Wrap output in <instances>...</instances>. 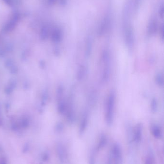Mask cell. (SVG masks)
Instances as JSON below:
<instances>
[{
    "mask_svg": "<svg viewBox=\"0 0 164 164\" xmlns=\"http://www.w3.org/2000/svg\"><path fill=\"white\" fill-rule=\"evenodd\" d=\"M101 61L103 67L101 72V82L103 84H106L109 80L111 74V56L108 49L103 50L101 54Z\"/></svg>",
    "mask_w": 164,
    "mask_h": 164,
    "instance_id": "obj_1",
    "label": "cell"
},
{
    "mask_svg": "<svg viewBox=\"0 0 164 164\" xmlns=\"http://www.w3.org/2000/svg\"><path fill=\"white\" fill-rule=\"evenodd\" d=\"M116 104V94L114 91H110L106 103L105 120L108 126H111L114 121V110Z\"/></svg>",
    "mask_w": 164,
    "mask_h": 164,
    "instance_id": "obj_2",
    "label": "cell"
},
{
    "mask_svg": "<svg viewBox=\"0 0 164 164\" xmlns=\"http://www.w3.org/2000/svg\"><path fill=\"white\" fill-rule=\"evenodd\" d=\"M124 38L125 43L128 50H132L134 44V35L133 28L131 25H126L125 26Z\"/></svg>",
    "mask_w": 164,
    "mask_h": 164,
    "instance_id": "obj_3",
    "label": "cell"
},
{
    "mask_svg": "<svg viewBox=\"0 0 164 164\" xmlns=\"http://www.w3.org/2000/svg\"><path fill=\"white\" fill-rule=\"evenodd\" d=\"M112 158L115 164H122L121 148L117 143L113 145L112 148Z\"/></svg>",
    "mask_w": 164,
    "mask_h": 164,
    "instance_id": "obj_4",
    "label": "cell"
},
{
    "mask_svg": "<svg viewBox=\"0 0 164 164\" xmlns=\"http://www.w3.org/2000/svg\"><path fill=\"white\" fill-rule=\"evenodd\" d=\"M109 24H110V21H109V17H105L103 20H102L99 28H98V32H97L98 36H102L106 33V32L109 28Z\"/></svg>",
    "mask_w": 164,
    "mask_h": 164,
    "instance_id": "obj_5",
    "label": "cell"
},
{
    "mask_svg": "<svg viewBox=\"0 0 164 164\" xmlns=\"http://www.w3.org/2000/svg\"><path fill=\"white\" fill-rule=\"evenodd\" d=\"M92 49H93V40L91 37L88 36L85 42V49H84V53H85V56L87 58L90 57L92 53Z\"/></svg>",
    "mask_w": 164,
    "mask_h": 164,
    "instance_id": "obj_6",
    "label": "cell"
},
{
    "mask_svg": "<svg viewBox=\"0 0 164 164\" xmlns=\"http://www.w3.org/2000/svg\"><path fill=\"white\" fill-rule=\"evenodd\" d=\"M88 121H89V114L87 112H85L83 114L82 119H81V121H80L79 129V134L82 135L84 133L86 129Z\"/></svg>",
    "mask_w": 164,
    "mask_h": 164,
    "instance_id": "obj_7",
    "label": "cell"
},
{
    "mask_svg": "<svg viewBox=\"0 0 164 164\" xmlns=\"http://www.w3.org/2000/svg\"><path fill=\"white\" fill-rule=\"evenodd\" d=\"M143 125L141 124H138L135 127L134 130L133 139L136 143H139L141 141L143 134Z\"/></svg>",
    "mask_w": 164,
    "mask_h": 164,
    "instance_id": "obj_8",
    "label": "cell"
},
{
    "mask_svg": "<svg viewBox=\"0 0 164 164\" xmlns=\"http://www.w3.org/2000/svg\"><path fill=\"white\" fill-rule=\"evenodd\" d=\"M86 67L84 65H80L78 69L77 73V79L79 81H82L85 78L87 74Z\"/></svg>",
    "mask_w": 164,
    "mask_h": 164,
    "instance_id": "obj_9",
    "label": "cell"
},
{
    "mask_svg": "<svg viewBox=\"0 0 164 164\" xmlns=\"http://www.w3.org/2000/svg\"><path fill=\"white\" fill-rule=\"evenodd\" d=\"M158 24L156 21L152 19L149 23L147 28V33L149 36H153L156 32Z\"/></svg>",
    "mask_w": 164,
    "mask_h": 164,
    "instance_id": "obj_10",
    "label": "cell"
},
{
    "mask_svg": "<svg viewBox=\"0 0 164 164\" xmlns=\"http://www.w3.org/2000/svg\"><path fill=\"white\" fill-rule=\"evenodd\" d=\"M151 131L153 136L156 139H159L162 136V133L160 127L157 125H153L151 128Z\"/></svg>",
    "mask_w": 164,
    "mask_h": 164,
    "instance_id": "obj_11",
    "label": "cell"
},
{
    "mask_svg": "<svg viewBox=\"0 0 164 164\" xmlns=\"http://www.w3.org/2000/svg\"><path fill=\"white\" fill-rule=\"evenodd\" d=\"M155 82L158 86H163L164 85V76L161 73H158L155 76Z\"/></svg>",
    "mask_w": 164,
    "mask_h": 164,
    "instance_id": "obj_12",
    "label": "cell"
},
{
    "mask_svg": "<svg viewBox=\"0 0 164 164\" xmlns=\"http://www.w3.org/2000/svg\"><path fill=\"white\" fill-rule=\"evenodd\" d=\"M107 143V137L104 134H102L100 137V138L99 142L98 145L97 146V149L99 150L103 148L104 146H105Z\"/></svg>",
    "mask_w": 164,
    "mask_h": 164,
    "instance_id": "obj_13",
    "label": "cell"
},
{
    "mask_svg": "<svg viewBox=\"0 0 164 164\" xmlns=\"http://www.w3.org/2000/svg\"><path fill=\"white\" fill-rule=\"evenodd\" d=\"M150 108L151 112L153 113H156L158 109V102L156 98H153L150 104Z\"/></svg>",
    "mask_w": 164,
    "mask_h": 164,
    "instance_id": "obj_14",
    "label": "cell"
},
{
    "mask_svg": "<svg viewBox=\"0 0 164 164\" xmlns=\"http://www.w3.org/2000/svg\"><path fill=\"white\" fill-rule=\"evenodd\" d=\"M57 150L59 158L61 161H63L65 160V157H66V153H65V150H64L63 147L62 145H59Z\"/></svg>",
    "mask_w": 164,
    "mask_h": 164,
    "instance_id": "obj_15",
    "label": "cell"
},
{
    "mask_svg": "<svg viewBox=\"0 0 164 164\" xmlns=\"http://www.w3.org/2000/svg\"><path fill=\"white\" fill-rule=\"evenodd\" d=\"M95 151H92L91 153L90 154V157H89V164H95Z\"/></svg>",
    "mask_w": 164,
    "mask_h": 164,
    "instance_id": "obj_16",
    "label": "cell"
},
{
    "mask_svg": "<svg viewBox=\"0 0 164 164\" xmlns=\"http://www.w3.org/2000/svg\"><path fill=\"white\" fill-rule=\"evenodd\" d=\"M153 159L152 155H149L147 157L145 160V163L144 164H153Z\"/></svg>",
    "mask_w": 164,
    "mask_h": 164,
    "instance_id": "obj_17",
    "label": "cell"
},
{
    "mask_svg": "<svg viewBox=\"0 0 164 164\" xmlns=\"http://www.w3.org/2000/svg\"><path fill=\"white\" fill-rule=\"evenodd\" d=\"M158 14L160 17L163 19L164 16V6L163 4L160 6L158 10Z\"/></svg>",
    "mask_w": 164,
    "mask_h": 164,
    "instance_id": "obj_18",
    "label": "cell"
},
{
    "mask_svg": "<svg viewBox=\"0 0 164 164\" xmlns=\"http://www.w3.org/2000/svg\"><path fill=\"white\" fill-rule=\"evenodd\" d=\"M160 34L162 40H164V26L163 24H162V26L161 27L160 31Z\"/></svg>",
    "mask_w": 164,
    "mask_h": 164,
    "instance_id": "obj_19",
    "label": "cell"
},
{
    "mask_svg": "<svg viewBox=\"0 0 164 164\" xmlns=\"http://www.w3.org/2000/svg\"><path fill=\"white\" fill-rule=\"evenodd\" d=\"M107 164H113V160L111 156H109V157H108Z\"/></svg>",
    "mask_w": 164,
    "mask_h": 164,
    "instance_id": "obj_20",
    "label": "cell"
},
{
    "mask_svg": "<svg viewBox=\"0 0 164 164\" xmlns=\"http://www.w3.org/2000/svg\"><path fill=\"white\" fill-rule=\"evenodd\" d=\"M141 1V0H135V4L137 6H138L140 4Z\"/></svg>",
    "mask_w": 164,
    "mask_h": 164,
    "instance_id": "obj_21",
    "label": "cell"
},
{
    "mask_svg": "<svg viewBox=\"0 0 164 164\" xmlns=\"http://www.w3.org/2000/svg\"><path fill=\"white\" fill-rule=\"evenodd\" d=\"M1 164H6V162L4 160L2 162Z\"/></svg>",
    "mask_w": 164,
    "mask_h": 164,
    "instance_id": "obj_22",
    "label": "cell"
}]
</instances>
